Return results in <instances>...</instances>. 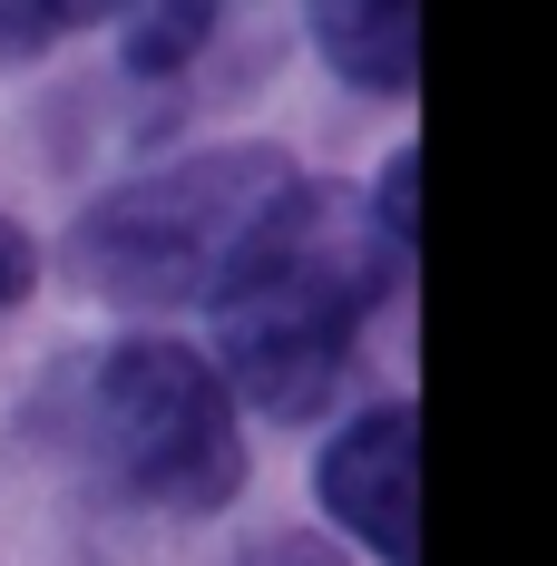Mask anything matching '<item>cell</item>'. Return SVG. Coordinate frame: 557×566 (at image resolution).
<instances>
[{"label":"cell","mask_w":557,"mask_h":566,"mask_svg":"<svg viewBox=\"0 0 557 566\" xmlns=\"http://www.w3.org/2000/svg\"><path fill=\"white\" fill-rule=\"evenodd\" d=\"M391 254L362 196H342L323 176H293L275 206L245 226L235 264L216 274V333L235 391L265 400L275 420L323 410L333 381L352 371V342L391 293Z\"/></svg>","instance_id":"6da1fadb"},{"label":"cell","mask_w":557,"mask_h":566,"mask_svg":"<svg viewBox=\"0 0 557 566\" xmlns=\"http://www.w3.org/2000/svg\"><path fill=\"white\" fill-rule=\"evenodd\" d=\"M79 391L59 400L79 450L109 469L127 499L206 517L245 489V430H235V391L206 352H186L167 333L109 342L69 371Z\"/></svg>","instance_id":"7a4b0ae2"},{"label":"cell","mask_w":557,"mask_h":566,"mask_svg":"<svg viewBox=\"0 0 557 566\" xmlns=\"http://www.w3.org/2000/svg\"><path fill=\"white\" fill-rule=\"evenodd\" d=\"M293 186L283 147H196L157 176H127L79 216V274L117 303H186L235 264L245 226Z\"/></svg>","instance_id":"3957f363"},{"label":"cell","mask_w":557,"mask_h":566,"mask_svg":"<svg viewBox=\"0 0 557 566\" xmlns=\"http://www.w3.org/2000/svg\"><path fill=\"white\" fill-rule=\"evenodd\" d=\"M323 509L342 517V537H362L382 566L421 557V410L411 400H372L342 420V440L323 450Z\"/></svg>","instance_id":"277c9868"},{"label":"cell","mask_w":557,"mask_h":566,"mask_svg":"<svg viewBox=\"0 0 557 566\" xmlns=\"http://www.w3.org/2000/svg\"><path fill=\"white\" fill-rule=\"evenodd\" d=\"M313 40H323V59L342 78H362L382 98L421 78V20L401 0H333V10H313Z\"/></svg>","instance_id":"5b68a950"},{"label":"cell","mask_w":557,"mask_h":566,"mask_svg":"<svg viewBox=\"0 0 557 566\" xmlns=\"http://www.w3.org/2000/svg\"><path fill=\"white\" fill-rule=\"evenodd\" d=\"M206 40V10H167V20H137V78H157L167 59H196Z\"/></svg>","instance_id":"8992f818"},{"label":"cell","mask_w":557,"mask_h":566,"mask_svg":"<svg viewBox=\"0 0 557 566\" xmlns=\"http://www.w3.org/2000/svg\"><path fill=\"white\" fill-rule=\"evenodd\" d=\"M59 30H89V10H0V50H40Z\"/></svg>","instance_id":"52a82bcc"},{"label":"cell","mask_w":557,"mask_h":566,"mask_svg":"<svg viewBox=\"0 0 557 566\" xmlns=\"http://www.w3.org/2000/svg\"><path fill=\"white\" fill-rule=\"evenodd\" d=\"M30 274H40V254H30V234H20L10 216H0V313H10V303L30 293Z\"/></svg>","instance_id":"ba28073f"},{"label":"cell","mask_w":557,"mask_h":566,"mask_svg":"<svg viewBox=\"0 0 557 566\" xmlns=\"http://www.w3.org/2000/svg\"><path fill=\"white\" fill-rule=\"evenodd\" d=\"M245 566H342V557H333V547H313V537H265Z\"/></svg>","instance_id":"9c48e42d"}]
</instances>
